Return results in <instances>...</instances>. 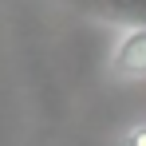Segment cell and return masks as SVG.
Here are the masks:
<instances>
[{"mask_svg":"<svg viewBox=\"0 0 146 146\" xmlns=\"http://www.w3.org/2000/svg\"><path fill=\"white\" fill-rule=\"evenodd\" d=\"M126 146H146V126H134L126 134Z\"/></svg>","mask_w":146,"mask_h":146,"instance_id":"3957f363","label":"cell"},{"mask_svg":"<svg viewBox=\"0 0 146 146\" xmlns=\"http://www.w3.org/2000/svg\"><path fill=\"white\" fill-rule=\"evenodd\" d=\"M111 71L126 83H146V28H126L115 48Z\"/></svg>","mask_w":146,"mask_h":146,"instance_id":"6da1fadb","label":"cell"},{"mask_svg":"<svg viewBox=\"0 0 146 146\" xmlns=\"http://www.w3.org/2000/svg\"><path fill=\"white\" fill-rule=\"evenodd\" d=\"M71 4L126 28H146V0H71Z\"/></svg>","mask_w":146,"mask_h":146,"instance_id":"7a4b0ae2","label":"cell"}]
</instances>
